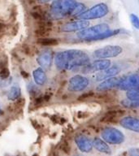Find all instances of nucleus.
Listing matches in <instances>:
<instances>
[{"label":"nucleus","mask_w":139,"mask_h":156,"mask_svg":"<svg viewBox=\"0 0 139 156\" xmlns=\"http://www.w3.org/2000/svg\"><path fill=\"white\" fill-rule=\"evenodd\" d=\"M90 62L89 55L80 50L61 51L55 57V64L59 70H72L77 67H85Z\"/></svg>","instance_id":"nucleus-1"},{"label":"nucleus","mask_w":139,"mask_h":156,"mask_svg":"<svg viewBox=\"0 0 139 156\" xmlns=\"http://www.w3.org/2000/svg\"><path fill=\"white\" fill-rule=\"evenodd\" d=\"M77 2L75 0H55L50 8V16L54 20H59L72 16Z\"/></svg>","instance_id":"nucleus-2"},{"label":"nucleus","mask_w":139,"mask_h":156,"mask_svg":"<svg viewBox=\"0 0 139 156\" xmlns=\"http://www.w3.org/2000/svg\"><path fill=\"white\" fill-rule=\"evenodd\" d=\"M102 140L107 144L119 145L125 140L124 133L115 128H105L101 133Z\"/></svg>","instance_id":"nucleus-3"},{"label":"nucleus","mask_w":139,"mask_h":156,"mask_svg":"<svg viewBox=\"0 0 139 156\" xmlns=\"http://www.w3.org/2000/svg\"><path fill=\"white\" fill-rule=\"evenodd\" d=\"M108 13V7L105 3H98L95 5L90 9L87 10L86 12H82L81 14L78 15L77 18L82 20H93L98 19V18H102L105 16Z\"/></svg>","instance_id":"nucleus-4"},{"label":"nucleus","mask_w":139,"mask_h":156,"mask_svg":"<svg viewBox=\"0 0 139 156\" xmlns=\"http://www.w3.org/2000/svg\"><path fill=\"white\" fill-rule=\"evenodd\" d=\"M110 30L109 25L107 24H99L94 26L86 28L85 29L78 32L77 36L79 39L85 40V41H90L91 39L95 37L98 35H99L102 33Z\"/></svg>","instance_id":"nucleus-5"},{"label":"nucleus","mask_w":139,"mask_h":156,"mask_svg":"<svg viewBox=\"0 0 139 156\" xmlns=\"http://www.w3.org/2000/svg\"><path fill=\"white\" fill-rule=\"evenodd\" d=\"M123 52V49L119 46H105L102 48L97 49L94 51L93 55L98 58H114L119 55Z\"/></svg>","instance_id":"nucleus-6"},{"label":"nucleus","mask_w":139,"mask_h":156,"mask_svg":"<svg viewBox=\"0 0 139 156\" xmlns=\"http://www.w3.org/2000/svg\"><path fill=\"white\" fill-rule=\"evenodd\" d=\"M90 79L81 75H76L68 80V90L73 92L85 90L90 85Z\"/></svg>","instance_id":"nucleus-7"},{"label":"nucleus","mask_w":139,"mask_h":156,"mask_svg":"<svg viewBox=\"0 0 139 156\" xmlns=\"http://www.w3.org/2000/svg\"><path fill=\"white\" fill-rule=\"evenodd\" d=\"M139 76L137 73H134L132 75L126 76L124 77L119 78V83L117 87L119 90H129L134 88H138Z\"/></svg>","instance_id":"nucleus-8"},{"label":"nucleus","mask_w":139,"mask_h":156,"mask_svg":"<svg viewBox=\"0 0 139 156\" xmlns=\"http://www.w3.org/2000/svg\"><path fill=\"white\" fill-rule=\"evenodd\" d=\"M112 62L109 59H98L94 61L93 63H89L81 69L83 73L87 74V73H93L98 71H103L107 69L111 66Z\"/></svg>","instance_id":"nucleus-9"},{"label":"nucleus","mask_w":139,"mask_h":156,"mask_svg":"<svg viewBox=\"0 0 139 156\" xmlns=\"http://www.w3.org/2000/svg\"><path fill=\"white\" fill-rule=\"evenodd\" d=\"M75 143L77 146V148L83 153H89L92 151V141L85 135L79 134L77 136H76Z\"/></svg>","instance_id":"nucleus-10"},{"label":"nucleus","mask_w":139,"mask_h":156,"mask_svg":"<svg viewBox=\"0 0 139 156\" xmlns=\"http://www.w3.org/2000/svg\"><path fill=\"white\" fill-rule=\"evenodd\" d=\"M54 54L51 51H45L41 52L37 58V62L39 65L41 66V68L43 69H48L51 68L53 61Z\"/></svg>","instance_id":"nucleus-11"},{"label":"nucleus","mask_w":139,"mask_h":156,"mask_svg":"<svg viewBox=\"0 0 139 156\" xmlns=\"http://www.w3.org/2000/svg\"><path fill=\"white\" fill-rule=\"evenodd\" d=\"M119 124L123 128L135 133L139 132V120L136 117L126 116L119 120Z\"/></svg>","instance_id":"nucleus-12"},{"label":"nucleus","mask_w":139,"mask_h":156,"mask_svg":"<svg viewBox=\"0 0 139 156\" xmlns=\"http://www.w3.org/2000/svg\"><path fill=\"white\" fill-rule=\"evenodd\" d=\"M90 24V22L87 20H79V21L71 22L68 24H64L61 28V31L63 32H75L77 30H82V29H86Z\"/></svg>","instance_id":"nucleus-13"},{"label":"nucleus","mask_w":139,"mask_h":156,"mask_svg":"<svg viewBox=\"0 0 139 156\" xmlns=\"http://www.w3.org/2000/svg\"><path fill=\"white\" fill-rule=\"evenodd\" d=\"M120 72V68L118 65H114L112 67H109L107 69H105L102 72L96 74L94 76V78L96 80H104L108 78L114 77L115 76L119 74Z\"/></svg>","instance_id":"nucleus-14"},{"label":"nucleus","mask_w":139,"mask_h":156,"mask_svg":"<svg viewBox=\"0 0 139 156\" xmlns=\"http://www.w3.org/2000/svg\"><path fill=\"white\" fill-rule=\"evenodd\" d=\"M119 78L118 77H111L108 79H106L102 82H101L99 85L96 87V90L100 92H103V91H107V90H112L113 88L117 87L118 83H119Z\"/></svg>","instance_id":"nucleus-15"},{"label":"nucleus","mask_w":139,"mask_h":156,"mask_svg":"<svg viewBox=\"0 0 139 156\" xmlns=\"http://www.w3.org/2000/svg\"><path fill=\"white\" fill-rule=\"evenodd\" d=\"M124 113L123 110H111L105 113L100 121L103 123H115Z\"/></svg>","instance_id":"nucleus-16"},{"label":"nucleus","mask_w":139,"mask_h":156,"mask_svg":"<svg viewBox=\"0 0 139 156\" xmlns=\"http://www.w3.org/2000/svg\"><path fill=\"white\" fill-rule=\"evenodd\" d=\"M92 144L93 147H94L95 150L98 152L107 154L112 153V150L110 148V146L102 139L99 138V137H95L94 141H92Z\"/></svg>","instance_id":"nucleus-17"},{"label":"nucleus","mask_w":139,"mask_h":156,"mask_svg":"<svg viewBox=\"0 0 139 156\" xmlns=\"http://www.w3.org/2000/svg\"><path fill=\"white\" fill-rule=\"evenodd\" d=\"M33 76H34V82L38 85H43L47 80L46 73L41 68H38L35 69L33 72Z\"/></svg>","instance_id":"nucleus-18"},{"label":"nucleus","mask_w":139,"mask_h":156,"mask_svg":"<svg viewBox=\"0 0 139 156\" xmlns=\"http://www.w3.org/2000/svg\"><path fill=\"white\" fill-rule=\"evenodd\" d=\"M21 95V90L18 85H15L11 86L7 92V99L11 101H16Z\"/></svg>","instance_id":"nucleus-19"},{"label":"nucleus","mask_w":139,"mask_h":156,"mask_svg":"<svg viewBox=\"0 0 139 156\" xmlns=\"http://www.w3.org/2000/svg\"><path fill=\"white\" fill-rule=\"evenodd\" d=\"M121 29H115V30H108V31H106L104 33H102L100 34L99 35H98L95 37L92 38L90 41H98V40H102V39L107 38V37H111L112 36H115V35H117L121 33Z\"/></svg>","instance_id":"nucleus-20"},{"label":"nucleus","mask_w":139,"mask_h":156,"mask_svg":"<svg viewBox=\"0 0 139 156\" xmlns=\"http://www.w3.org/2000/svg\"><path fill=\"white\" fill-rule=\"evenodd\" d=\"M37 42L39 45L45 46H56L58 45L59 41L55 38H46V37H41L37 39Z\"/></svg>","instance_id":"nucleus-21"},{"label":"nucleus","mask_w":139,"mask_h":156,"mask_svg":"<svg viewBox=\"0 0 139 156\" xmlns=\"http://www.w3.org/2000/svg\"><path fill=\"white\" fill-rule=\"evenodd\" d=\"M126 96L127 98H128L127 99L130 100V101H134V102H138V88H134V89H130V90H127Z\"/></svg>","instance_id":"nucleus-22"},{"label":"nucleus","mask_w":139,"mask_h":156,"mask_svg":"<svg viewBox=\"0 0 139 156\" xmlns=\"http://www.w3.org/2000/svg\"><path fill=\"white\" fill-rule=\"evenodd\" d=\"M121 105L123 107H127V108H130V109H134V108H137L139 106L138 102H134V101H130V100L127 99H123L120 102Z\"/></svg>","instance_id":"nucleus-23"},{"label":"nucleus","mask_w":139,"mask_h":156,"mask_svg":"<svg viewBox=\"0 0 139 156\" xmlns=\"http://www.w3.org/2000/svg\"><path fill=\"white\" fill-rule=\"evenodd\" d=\"M85 9V6L83 3H80V2H77V5L74 7L73 9V12L72 13V16H78V15L81 14L82 12H84Z\"/></svg>","instance_id":"nucleus-24"},{"label":"nucleus","mask_w":139,"mask_h":156,"mask_svg":"<svg viewBox=\"0 0 139 156\" xmlns=\"http://www.w3.org/2000/svg\"><path fill=\"white\" fill-rule=\"evenodd\" d=\"M95 95V94L93 91H88V92H85L84 94H82L81 95H80L78 97V101H84V100L90 99V98H92Z\"/></svg>","instance_id":"nucleus-25"},{"label":"nucleus","mask_w":139,"mask_h":156,"mask_svg":"<svg viewBox=\"0 0 139 156\" xmlns=\"http://www.w3.org/2000/svg\"><path fill=\"white\" fill-rule=\"evenodd\" d=\"M10 76V71L7 67L0 68V78L1 79H7Z\"/></svg>","instance_id":"nucleus-26"},{"label":"nucleus","mask_w":139,"mask_h":156,"mask_svg":"<svg viewBox=\"0 0 139 156\" xmlns=\"http://www.w3.org/2000/svg\"><path fill=\"white\" fill-rule=\"evenodd\" d=\"M130 20H131L132 24L134 25L137 29H139V19L138 17L135 14H131L130 15Z\"/></svg>","instance_id":"nucleus-27"},{"label":"nucleus","mask_w":139,"mask_h":156,"mask_svg":"<svg viewBox=\"0 0 139 156\" xmlns=\"http://www.w3.org/2000/svg\"><path fill=\"white\" fill-rule=\"evenodd\" d=\"M28 90L31 94H36L39 92V89L37 87V85H35L34 83H30L29 85H28Z\"/></svg>","instance_id":"nucleus-28"},{"label":"nucleus","mask_w":139,"mask_h":156,"mask_svg":"<svg viewBox=\"0 0 139 156\" xmlns=\"http://www.w3.org/2000/svg\"><path fill=\"white\" fill-rule=\"evenodd\" d=\"M61 150L63 151V152H65L66 154H69L70 153V146L68 145V143L67 142H63V143L61 144V146H60Z\"/></svg>","instance_id":"nucleus-29"},{"label":"nucleus","mask_w":139,"mask_h":156,"mask_svg":"<svg viewBox=\"0 0 139 156\" xmlns=\"http://www.w3.org/2000/svg\"><path fill=\"white\" fill-rule=\"evenodd\" d=\"M10 82H11V80H9V78H7V79H1L0 78V87L7 86L8 84H10Z\"/></svg>","instance_id":"nucleus-30"},{"label":"nucleus","mask_w":139,"mask_h":156,"mask_svg":"<svg viewBox=\"0 0 139 156\" xmlns=\"http://www.w3.org/2000/svg\"><path fill=\"white\" fill-rule=\"evenodd\" d=\"M44 102L43 97L42 96H40V97H37L34 101V105H36V106H40V105Z\"/></svg>","instance_id":"nucleus-31"},{"label":"nucleus","mask_w":139,"mask_h":156,"mask_svg":"<svg viewBox=\"0 0 139 156\" xmlns=\"http://www.w3.org/2000/svg\"><path fill=\"white\" fill-rule=\"evenodd\" d=\"M129 155L137 156L138 155V150L137 149H130L129 150Z\"/></svg>","instance_id":"nucleus-32"},{"label":"nucleus","mask_w":139,"mask_h":156,"mask_svg":"<svg viewBox=\"0 0 139 156\" xmlns=\"http://www.w3.org/2000/svg\"><path fill=\"white\" fill-rule=\"evenodd\" d=\"M22 50L24 51V53H25L26 55H29V54L31 53V49L29 47V46H22Z\"/></svg>","instance_id":"nucleus-33"},{"label":"nucleus","mask_w":139,"mask_h":156,"mask_svg":"<svg viewBox=\"0 0 139 156\" xmlns=\"http://www.w3.org/2000/svg\"><path fill=\"white\" fill-rule=\"evenodd\" d=\"M20 74H21V76L24 78V79H28V78L29 77V74L28 73H26L25 71H21Z\"/></svg>","instance_id":"nucleus-34"},{"label":"nucleus","mask_w":139,"mask_h":156,"mask_svg":"<svg viewBox=\"0 0 139 156\" xmlns=\"http://www.w3.org/2000/svg\"><path fill=\"white\" fill-rule=\"evenodd\" d=\"M37 1H38V2H40V3H45V2H50L51 0H37Z\"/></svg>","instance_id":"nucleus-35"},{"label":"nucleus","mask_w":139,"mask_h":156,"mask_svg":"<svg viewBox=\"0 0 139 156\" xmlns=\"http://www.w3.org/2000/svg\"><path fill=\"white\" fill-rule=\"evenodd\" d=\"M3 28H4V25H3L2 24H0V34H1V33H2Z\"/></svg>","instance_id":"nucleus-36"},{"label":"nucleus","mask_w":139,"mask_h":156,"mask_svg":"<svg viewBox=\"0 0 139 156\" xmlns=\"http://www.w3.org/2000/svg\"><path fill=\"white\" fill-rule=\"evenodd\" d=\"M2 113V110H1V107H0V114Z\"/></svg>","instance_id":"nucleus-37"},{"label":"nucleus","mask_w":139,"mask_h":156,"mask_svg":"<svg viewBox=\"0 0 139 156\" xmlns=\"http://www.w3.org/2000/svg\"><path fill=\"white\" fill-rule=\"evenodd\" d=\"M137 156H139V155H137Z\"/></svg>","instance_id":"nucleus-38"}]
</instances>
